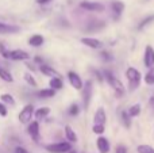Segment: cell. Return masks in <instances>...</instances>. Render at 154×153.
Returning <instances> with one entry per match:
<instances>
[{"mask_svg":"<svg viewBox=\"0 0 154 153\" xmlns=\"http://www.w3.org/2000/svg\"><path fill=\"white\" fill-rule=\"evenodd\" d=\"M126 77L128 80V91L130 92L135 91L139 87V84H141V79H142L141 72L134 67H128L126 69Z\"/></svg>","mask_w":154,"mask_h":153,"instance_id":"cell-1","label":"cell"},{"mask_svg":"<svg viewBox=\"0 0 154 153\" xmlns=\"http://www.w3.org/2000/svg\"><path fill=\"white\" fill-rule=\"evenodd\" d=\"M103 76L107 80V83L112 87V89L115 91V95H116V96H122V95L125 94V87H123L122 81H120L118 77H115L114 73H112L111 70H104Z\"/></svg>","mask_w":154,"mask_h":153,"instance_id":"cell-2","label":"cell"},{"mask_svg":"<svg viewBox=\"0 0 154 153\" xmlns=\"http://www.w3.org/2000/svg\"><path fill=\"white\" fill-rule=\"evenodd\" d=\"M46 151L50 153H69L72 151V144L70 142H54L46 145Z\"/></svg>","mask_w":154,"mask_h":153,"instance_id":"cell-3","label":"cell"},{"mask_svg":"<svg viewBox=\"0 0 154 153\" xmlns=\"http://www.w3.org/2000/svg\"><path fill=\"white\" fill-rule=\"evenodd\" d=\"M34 117V106L32 105H27L22 108V111L19 113V122L23 125L30 123L31 122V118Z\"/></svg>","mask_w":154,"mask_h":153,"instance_id":"cell-4","label":"cell"},{"mask_svg":"<svg viewBox=\"0 0 154 153\" xmlns=\"http://www.w3.org/2000/svg\"><path fill=\"white\" fill-rule=\"evenodd\" d=\"M68 80H69L70 86H72L76 91H81L82 87H84V83H82L81 77H80L76 72H73V70L68 72Z\"/></svg>","mask_w":154,"mask_h":153,"instance_id":"cell-5","label":"cell"},{"mask_svg":"<svg viewBox=\"0 0 154 153\" xmlns=\"http://www.w3.org/2000/svg\"><path fill=\"white\" fill-rule=\"evenodd\" d=\"M82 102H84V107L88 108L91 103V98H92V81L88 80L82 87Z\"/></svg>","mask_w":154,"mask_h":153,"instance_id":"cell-6","label":"cell"},{"mask_svg":"<svg viewBox=\"0 0 154 153\" xmlns=\"http://www.w3.org/2000/svg\"><path fill=\"white\" fill-rule=\"evenodd\" d=\"M80 7L84 8L87 11H92V12H103L104 11V4L101 3H96V2H81Z\"/></svg>","mask_w":154,"mask_h":153,"instance_id":"cell-7","label":"cell"},{"mask_svg":"<svg viewBox=\"0 0 154 153\" xmlns=\"http://www.w3.org/2000/svg\"><path fill=\"white\" fill-rule=\"evenodd\" d=\"M143 64L146 68H153L154 67V49L150 45H147L145 48L143 52Z\"/></svg>","mask_w":154,"mask_h":153,"instance_id":"cell-8","label":"cell"},{"mask_svg":"<svg viewBox=\"0 0 154 153\" xmlns=\"http://www.w3.org/2000/svg\"><path fill=\"white\" fill-rule=\"evenodd\" d=\"M27 133H29V136L35 141V142L39 141V123H38V121L30 122L29 127H27Z\"/></svg>","mask_w":154,"mask_h":153,"instance_id":"cell-9","label":"cell"},{"mask_svg":"<svg viewBox=\"0 0 154 153\" xmlns=\"http://www.w3.org/2000/svg\"><path fill=\"white\" fill-rule=\"evenodd\" d=\"M30 54L26 50H22V49H15V50H10V60H15V61H24V60H29Z\"/></svg>","mask_w":154,"mask_h":153,"instance_id":"cell-10","label":"cell"},{"mask_svg":"<svg viewBox=\"0 0 154 153\" xmlns=\"http://www.w3.org/2000/svg\"><path fill=\"white\" fill-rule=\"evenodd\" d=\"M81 43L91 49H101L103 48V42L100 39H96V38H91V37H84L81 38Z\"/></svg>","mask_w":154,"mask_h":153,"instance_id":"cell-11","label":"cell"},{"mask_svg":"<svg viewBox=\"0 0 154 153\" xmlns=\"http://www.w3.org/2000/svg\"><path fill=\"white\" fill-rule=\"evenodd\" d=\"M20 31V27L16 24H8L4 22H0V34H16Z\"/></svg>","mask_w":154,"mask_h":153,"instance_id":"cell-12","label":"cell"},{"mask_svg":"<svg viewBox=\"0 0 154 153\" xmlns=\"http://www.w3.org/2000/svg\"><path fill=\"white\" fill-rule=\"evenodd\" d=\"M96 146H97V151L100 153H108L109 148H111L109 141L103 136H99V138L96 140Z\"/></svg>","mask_w":154,"mask_h":153,"instance_id":"cell-13","label":"cell"},{"mask_svg":"<svg viewBox=\"0 0 154 153\" xmlns=\"http://www.w3.org/2000/svg\"><path fill=\"white\" fill-rule=\"evenodd\" d=\"M111 11H112V14H114L115 19H119L120 15L123 14V11H125V3L119 2V0L111 2Z\"/></svg>","mask_w":154,"mask_h":153,"instance_id":"cell-14","label":"cell"},{"mask_svg":"<svg viewBox=\"0 0 154 153\" xmlns=\"http://www.w3.org/2000/svg\"><path fill=\"white\" fill-rule=\"evenodd\" d=\"M107 121V113L106 110H104L103 107H99L97 110H96L95 115H93V122L95 123L93 125H104Z\"/></svg>","mask_w":154,"mask_h":153,"instance_id":"cell-15","label":"cell"},{"mask_svg":"<svg viewBox=\"0 0 154 153\" xmlns=\"http://www.w3.org/2000/svg\"><path fill=\"white\" fill-rule=\"evenodd\" d=\"M39 70L43 73L45 76H49V77H60V73L57 72L56 69H53V68L50 67V65H45V64H42L39 67Z\"/></svg>","mask_w":154,"mask_h":153,"instance_id":"cell-16","label":"cell"},{"mask_svg":"<svg viewBox=\"0 0 154 153\" xmlns=\"http://www.w3.org/2000/svg\"><path fill=\"white\" fill-rule=\"evenodd\" d=\"M43 42H45V38H43L42 35H39V34L31 35V37H30V39H29V43L31 46H34V48H39V46H42Z\"/></svg>","mask_w":154,"mask_h":153,"instance_id":"cell-17","label":"cell"},{"mask_svg":"<svg viewBox=\"0 0 154 153\" xmlns=\"http://www.w3.org/2000/svg\"><path fill=\"white\" fill-rule=\"evenodd\" d=\"M65 137H66L68 142H70V144L77 142V134L75 133V130L69 126V125H68V126H65Z\"/></svg>","mask_w":154,"mask_h":153,"instance_id":"cell-18","label":"cell"},{"mask_svg":"<svg viewBox=\"0 0 154 153\" xmlns=\"http://www.w3.org/2000/svg\"><path fill=\"white\" fill-rule=\"evenodd\" d=\"M49 114H50V108L49 107H41V108H38L37 111H34V117L37 118V121L45 119Z\"/></svg>","mask_w":154,"mask_h":153,"instance_id":"cell-19","label":"cell"},{"mask_svg":"<svg viewBox=\"0 0 154 153\" xmlns=\"http://www.w3.org/2000/svg\"><path fill=\"white\" fill-rule=\"evenodd\" d=\"M49 86H50L51 89L57 91V89H61L62 87H64V83H62L61 77H53V79H50V81H49Z\"/></svg>","mask_w":154,"mask_h":153,"instance_id":"cell-20","label":"cell"},{"mask_svg":"<svg viewBox=\"0 0 154 153\" xmlns=\"http://www.w3.org/2000/svg\"><path fill=\"white\" fill-rule=\"evenodd\" d=\"M54 95H56V91L51 88H46V89L38 91V96L42 98V99H49V98H53Z\"/></svg>","mask_w":154,"mask_h":153,"instance_id":"cell-21","label":"cell"},{"mask_svg":"<svg viewBox=\"0 0 154 153\" xmlns=\"http://www.w3.org/2000/svg\"><path fill=\"white\" fill-rule=\"evenodd\" d=\"M0 102L4 103V105H8V106H15V99H14V96L11 94H2Z\"/></svg>","mask_w":154,"mask_h":153,"instance_id":"cell-22","label":"cell"},{"mask_svg":"<svg viewBox=\"0 0 154 153\" xmlns=\"http://www.w3.org/2000/svg\"><path fill=\"white\" fill-rule=\"evenodd\" d=\"M0 79L4 80V81H7V83H12L14 81L12 75H11L7 69H4V68H2V67H0Z\"/></svg>","mask_w":154,"mask_h":153,"instance_id":"cell-23","label":"cell"},{"mask_svg":"<svg viewBox=\"0 0 154 153\" xmlns=\"http://www.w3.org/2000/svg\"><path fill=\"white\" fill-rule=\"evenodd\" d=\"M127 114L131 117V118H134V117H138L139 114H141V105H133L130 108H128V111H127Z\"/></svg>","mask_w":154,"mask_h":153,"instance_id":"cell-24","label":"cell"},{"mask_svg":"<svg viewBox=\"0 0 154 153\" xmlns=\"http://www.w3.org/2000/svg\"><path fill=\"white\" fill-rule=\"evenodd\" d=\"M145 83H146L147 86H154V67L150 68V69L147 70V73L145 75Z\"/></svg>","mask_w":154,"mask_h":153,"instance_id":"cell-25","label":"cell"},{"mask_svg":"<svg viewBox=\"0 0 154 153\" xmlns=\"http://www.w3.org/2000/svg\"><path fill=\"white\" fill-rule=\"evenodd\" d=\"M137 152L138 153H154V148L150 146V145H145V144H142V145L137 146Z\"/></svg>","mask_w":154,"mask_h":153,"instance_id":"cell-26","label":"cell"},{"mask_svg":"<svg viewBox=\"0 0 154 153\" xmlns=\"http://www.w3.org/2000/svg\"><path fill=\"white\" fill-rule=\"evenodd\" d=\"M120 117H122V122H123V125H125V127L128 129V127L131 126V117L127 114V111H122Z\"/></svg>","mask_w":154,"mask_h":153,"instance_id":"cell-27","label":"cell"},{"mask_svg":"<svg viewBox=\"0 0 154 153\" xmlns=\"http://www.w3.org/2000/svg\"><path fill=\"white\" fill-rule=\"evenodd\" d=\"M104 130H106L104 125H93L92 126V132L95 133V134H97V136H103Z\"/></svg>","mask_w":154,"mask_h":153,"instance_id":"cell-28","label":"cell"},{"mask_svg":"<svg viewBox=\"0 0 154 153\" xmlns=\"http://www.w3.org/2000/svg\"><path fill=\"white\" fill-rule=\"evenodd\" d=\"M153 20H154V15H150V16H147L146 19H143V20H142L141 23L138 24V30H142V29H143L145 26H147V24H149L150 22H153Z\"/></svg>","mask_w":154,"mask_h":153,"instance_id":"cell-29","label":"cell"},{"mask_svg":"<svg viewBox=\"0 0 154 153\" xmlns=\"http://www.w3.org/2000/svg\"><path fill=\"white\" fill-rule=\"evenodd\" d=\"M24 80H26L31 87H37V81H35L34 76L30 75V73H24Z\"/></svg>","mask_w":154,"mask_h":153,"instance_id":"cell-30","label":"cell"},{"mask_svg":"<svg viewBox=\"0 0 154 153\" xmlns=\"http://www.w3.org/2000/svg\"><path fill=\"white\" fill-rule=\"evenodd\" d=\"M0 53H2V56L4 57V58H10V50H7L3 43H0Z\"/></svg>","mask_w":154,"mask_h":153,"instance_id":"cell-31","label":"cell"},{"mask_svg":"<svg viewBox=\"0 0 154 153\" xmlns=\"http://www.w3.org/2000/svg\"><path fill=\"white\" fill-rule=\"evenodd\" d=\"M79 113H80V107L76 105V103L69 107V114H70V115H77Z\"/></svg>","mask_w":154,"mask_h":153,"instance_id":"cell-32","label":"cell"},{"mask_svg":"<svg viewBox=\"0 0 154 153\" xmlns=\"http://www.w3.org/2000/svg\"><path fill=\"white\" fill-rule=\"evenodd\" d=\"M7 114H8L7 106H5L4 103L0 102V117H7Z\"/></svg>","mask_w":154,"mask_h":153,"instance_id":"cell-33","label":"cell"},{"mask_svg":"<svg viewBox=\"0 0 154 153\" xmlns=\"http://www.w3.org/2000/svg\"><path fill=\"white\" fill-rule=\"evenodd\" d=\"M115 153H127V148L125 145H118L115 149Z\"/></svg>","mask_w":154,"mask_h":153,"instance_id":"cell-34","label":"cell"},{"mask_svg":"<svg viewBox=\"0 0 154 153\" xmlns=\"http://www.w3.org/2000/svg\"><path fill=\"white\" fill-rule=\"evenodd\" d=\"M93 73L96 75V79H97L99 81H103L104 80V76H103V73L100 72V70H96V69H93Z\"/></svg>","mask_w":154,"mask_h":153,"instance_id":"cell-35","label":"cell"},{"mask_svg":"<svg viewBox=\"0 0 154 153\" xmlns=\"http://www.w3.org/2000/svg\"><path fill=\"white\" fill-rule=\"evenodd\" d=\"M100 54L104 60H112V56H109V53H107V52H103V53H100Z\"/></svg>","mask_w":154,"mask_h":153,"instance_id":"cell-36","label":"cell"},{"mask_svg":"<svg viewBox=\"0 0 154 153\" xmlns=\"http://www.w3.org/2000/svg\"><path fill=\"white\" fill-rule=\"evenodd\" d=\"M15 153H29V152H27L24 148H20V146H18V148L15 149Z\"/></svg>","mask_w":154,"mask_h":153,"instance_id":"cell-37","label":"cell"},{"mask_svg":"<svg viewBox=\"0 0 154 153\" xmlns=\"http://www.w3.org/2000/svg\"><path fill=\"white\" fill-rule=\"evenodd\" d=\"M35 2H37L38 4H48V3L51 2V0H35Z\"/></svg>","mask_w":154,"mask_h":153,"instance_id":"cell-38","label":"cell"},{"mask_svg":"<svg viewBox=\"0 0 154 153\" xmlns=\"http://www.w3.org/2000/svg\"><path fill=\"white\" fill-rule=\"evenodd\" d=\"M149 103H150V106H152V107L154 108V96L150 98V102H149Z\"/></svg>","mask_w":154,"mask_h":153,"instance_id":"cell-39","label":"cell"},{"mask_svg":"<svg viewBox=\"0 0 154 153\" xmlns=\"http://www.w3.org/2000/svg\"><path fill=\"white\" fill-rule=\"evenodd\" d=\"M35 61H37V62H39V64L42 65V58H41V57H35Z\"/></svg>","mask_w":154,"mask_h":153,"instance_id":"cell-40","label":"cell"}]
</instances>
